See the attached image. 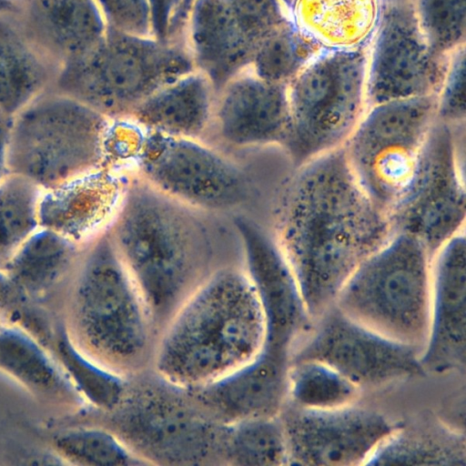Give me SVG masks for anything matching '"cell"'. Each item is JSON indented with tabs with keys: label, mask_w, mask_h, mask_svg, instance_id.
<instances>
[{
	"label": "cell",
	"mask_w": 466,
	"mask_h": 466,
	"mask_svg": "<svg viewBox=\"0 0 466 466\" xmlns=\"http://www.w3.org/2000/svg\"><path fill=\"white\" fill-rule=\"evenodd\" d=\"M360 388L330 366L306 360L289 362L288 403L307 410L353 404Z\"/></svg>",
	"instance_id": "obj_28"
},
{
	"label": "cell",
	"mask_w": 466,
	"mask_h": 466,
	"mask_svg": "<svg viewBox=\"0 0 466 466\" xmlns=\"http://www.w3.org/2000/svg\"><path fill=\"white\" fill-rule=\"evenodd\" d=\"M109 122L77 100L46 92L12 118L7 172L46 190L95 169L104 165Z\"/></svg>",
	"instance_id": "obj_8"
},
{
	"label": "cell",
	"mask_w": 466,
	"mask_h": 466,
	"mask_svg": "<svg viewBox=\"0 0 466 466\" xmlns=\"http://www.w3.org/2000/svg\"><path fill=\"white\" fill-rule=\"evenodd\" d=\"M42 188L30 179L7 173L0 181V266L39 226Z\"/></svg>",
	"instance_id": "obj_30"
},
{
	"label": "cell",
	"mask_w": 466,
	"mask_h": 466,
	"mask_svg": "<svg viewBox=\"0 0 466 466\" xmlns=\"http://www.w3.org/2000/svg\"><path fill=\"white\" fill-rule=\"evenodd\" d=\"M134 162L151 187L202 212L233 209L251 193L244 170L198 138L145 130Z\"/></svg>",
	"instance_id": "obj_12"
},
{
	"label": "cell",
	"mask_w": 466,
	"mask_h": 466,
	"mask_svg": "<svg viewBox=\"0 0 466 466\" xmlns=\"http://www.w3.org/2000/svg\"><path fill=\"white\" fill-rule=\"evenodd\" d=\"M188 37L191 60L217 94L251 62L254 48L238 26L228 0H196Z\"/></svg>",
	"instance_id": "obj_22"
},
{
	"label": "cell",
	"mask_w": 466,
	"mask_h": 466,
	"mask_svg": "<svg viewBox=\"0 0 466 466\" xmlns=\"http://www.w3.org/2000/svg\"><path fill=\"white\" fill-rule=\"evenodd\" d=\"M12 118L13 117L0 113V181L8 173L6 157Z\"/></svg>",
	"instance_id": "obj_38"
},
{
	"label": "cell",
	"mask_w": 466,
	"mask_h": 466,
	"mask_svg": "<svg viewBox=\"0 0 466 466\" xmlns=\"http://www.w3.org/2000/svg\"><path fill=\"white\" fill-rule=\"evenodd\" d=\"M462 129L464 124L451 125L437 117L411 178L388 211L393 235L414 237L431 259L464 228L465 186L459 142Z\"/></svg>",
	"instance_id": "obj_11"
},
{
	"label": "cell",
	"mask_w": 466,
	"mask_h": 466,
	"mask_svg": "<svg viewBox=\"0 0 466 466\" xmlns=\"http://www.w3.org/2000/svg\"><path fill=\"white\" fill-rule=\"evenodd\" d=\"M21 27L0 18V113L13 117L47 92L52 69Z\"/></svg>",
	"instance_id": "obj_24"
},
{
	"label": "cell",
	"mask_w": 466,
	"mask_h": 466,
	"mask_svg": "<svg viewBox=\"0 0 466 466\" xmlns=\"http://www.w3.org/2000/svg\"><path fill=\"white\" fill-rule=\"evenodd\" d=\"M243 268L257 293L265 323V349L290 357L314 325L298 283L271 231L246 216H236Z\"/></svg>",
	"instance_id": "obj_15"
},
{
	"label": "cell",
	"mask_w": 466,
	"mask_h": 466,
	"mask_svg": "<svg viewBox=\"0 0 466 466\" xmlns=\"http://www.w3.org/2000/svg\"><path fill=\"white\" fill-rule=\"evenodd\" d=\"M424 37L415 13L403 5L389 9L367 66V108L378 104L437 96L447 66Z\"/></svg>",
	"instance_id": "obj_16"
},
{
	"label": "cell",
	"mask_w": 466,
	"mask_h": 466,
	"mask_svg": "<svg viewBox=\"0 0 466 466\" xmlns=\"http://www.w3.org/2000/svg\"><path fill=\"white\" fill-rule=\"evenodd\" d=\"M265 340L257 293L243 266L227 263L200 283L161 329L151 369L198 388L251 360Z\"/></svg>",
	"instance_id": "obj_3"
},
{
	"label": "cell",
	"mask_w": 466,
	"mask_h": 466,
	"mask_svg": "<svg viewBox=\"0 0 466 466\" xmlns=\"http://www.w3.org/2000/svg\"><path fill=\"white\" fill-rule=\"evenodd\" d=\"M314 43L284 22L257 46L250 64L267 81L288 85L315 56Z\"/></svg>",
	"instance_id": "obj_32"
},
{
	"label": "cell",
	"mask_w": 466,
	"mask_h": 466,
	"mask_svg": "<svg viewBox=\"0 0 466 466\" xmlns=\"http://www.w3.org/2000/svg\"><path fill=\"white\" fill-rule=\"evenodd\" d=\"M200 212L138 177L129 179L108 228L158 335L185 299L222 266L215 261L211 237Z\"/></svg>",
	"instance_id": "obj_2"
},
{
	"label": "cell",
	"mask_w": 466,
	"mask_h": 466,
	"mask_svg": "<svg viewBox=\"0 0 466 466\" xmlns=\"http://www.w3.org/2000/svg\"><path fill=\"white\" fill-rule=\"evenodd\" d=\"M289 356L263 348L251 360L198 388L197 397L228 423L279 416L288 402Z\"/></svg>",
	"instance_id": "obj_20"
},
{
	"label": "cell",
	"mask_w": 466,
	"mask_h": 466,
	"mask_svg": "<svg viewBox=\"0 0 466 466\" xmlns=\"http://www.w3.org/2000/svg\"><path fill=\"white\" fill-rule=\"evenodd\" d=\"M5 6V3L4 0H0V9Z\"/></svg>",
	"instance_id": "obj_40"
},
{
	"label": "cell",
	"mask_w": 466,
	"mask_h": 466,
	"mask_svg": "<svg viewBox=\"0 0 466 466\" xmlns=\"http://www.w3.org/2000/svg\"><path fill=\"white\" fill-rule=\"evenodd\" d=\"M282 1H284L287 4H290L293 0H282Z\"/></svg>",
	"instance_id": "obj_41"
},
{
	"label": "cell",
	"mask_w": 466,
	"mask_h": 466,
	"mask_svg": "<svg viewBox=\"0 0 466 466\" xmlns=\"http://www.w3.org/2000/svg\"><path fill=\"white\" fill-rule=\"evenodd\" d=\"M216 96L209 79L195 69L157 90L130 117L147 131L198 138L213 116Z\"/></svg>",
	"instance_id": "obj_23"
},
{
	"label": "cell",
	"mask_w": 466,
	"mask_h": 466,
	"mask_svg": "<svg viewBox=\"0 0 466 466\" xmlns=\"http://www.w3.org/2000/svg\"><path fill=\"white\" fill-rule=\"evenodd\" d=\"M193 70L182 50L107 27L96 46L64 63L55 91L110 119L126 118L157 90Z\"/></svg>",
	"instance_id": "obj_6"
},
{
	"label": "cell",
	"mask_w": 466,
	"mask_h": 466,
	"mask_svg": "<svg viewBox=\"0 0 466 466\" xmlns=\"http://www.w3.org/2000/svg\"><path fill=\"white\" fill-rule=\"evenodd\" d=\"M466 360V247L464 231L431 259L429 330L420 352L424 371L464 370Z\"/></svg>",
	"instance_id": "obj_17"
},
{
	"label": "cell",
	"mask_w": 466,
	"mask_h": 466,
	"mask_svg": "<svg viewBox=\"0 0 466 466\" xmlns=\"http://www.w3.org/2000/svg\"><path fill=\"white\" fill-rule=\"evenodd\" d=\"M217 96L213 116L226 143L240 147L282 146L289 125L286 84L242 71Z\"/></svg>",
	"instance_id": "obj_19"
},
{
	"label": "cell",
	"mask_w": 466,
	"mask_h": 466,
	"mask_svg": "<svg viewBox=\"0 0 466 466\" xmlns=\"http://www.w3.org/2000/svg\"><path fill=\"white\" fill-rule=\"evenodd\" d=\"M16 290L4 268L0 266V308H7L17 301Z\"/></svg>",
	"instance_id": "obj_39"
},
{
	"label": "cell",
	"mask_w": 466,
	"mask_h": 466,
	"mask_svg": "<svg viewBox=\"0 0 466 466\" xmlns=\"http://www.w3.org/2000/svg\"><path fill=\"white\" fill-rule=\"evenodd\" d=\"M306 360L330 366L360 389L425 372L419 349L360 324L335 306L314 321L289 362Z\"/></svg>",
	"instance_id": "obj_13"
},
{
	"label": "cell",
	"mask_w": 466,
	"mask_h": 466,
	"mask_svg": "<svg viewBox=\"0 0 466 466\" xmlns=\"http://www.w3.org/2000/svg\"><path fill=\"white\" fill-rule=\"evenodd\" d=\"M22 13L29 40L64 63L96 46L107 29L96 0H26Z\"/></svg>",
	"instance_id": "obj_21"
},
{
	"label": "cell",
	"mask_w": 466,
	"mask_h": 466,
	"mask_svg": "<svg viewBox=\"0 0 466 466\" xmlns=\"http://www.w3.org/2000/svg\"><path fill=\"white\" fill-rule=\"evenodd\" d=\"M279 418L289 465H367L398 427L385 415L353 404L307 410L287 402Z\"/></svg>",
	"instance_id": "obj_14"
},
{
	"label": "cell",
	"mask_w": 466,
	"mask_h": 466,
	"mask_svg": "<svg viewBox=\"0 0 466 466\" xmlns=\"http://www.w3.org/2000/svg\"><path fill=\"white\" fill-rule=\"evenodd\" d=\"M226 465H289L286 435L279 416L253 418L229 424Z\"/></svg>",
	"instance_id": "obj_29"
},
{
	"label": "cell",
	"mask_w": 466,
	"mask_h": 466,
	"mask_svg": "<svg viewBox=\"0 0 466 466\" xmlns=\"http://www.w3.org/2000/svg\"><path fill=\"white\" fill-rule=\"evenodd\" d=\"M431 297V258L414 237L394 234L350 276L334 306L360 324L421 352Z\"/></svg>",
	"instance_id": "obj_7"
},
{
	"label": "cell",
	"mask_w": 466,
	"mask_h": 466,
	"mask_svg": "<svg viewBox=\"0 0 466 466\" xmlns=\"http://www.w3.org/2000/svg\"><path fill=\"white\" fill-rule=\"evenodd\" d=\"M0 369L38 395L83 400L68 375L61 373L38 344L20 330L0 329Z\"/></svg>",
	"instance_id": "obj_27"
},
{
	"label": "cell",
	"mask_w": 466,
	"mask_h": 466,
	"mask_svg": "<svg viewBox=\"0 0 466 466\" xmlns=\"http://www.w3.org/2000/svg\"><path fill=\"white\" fill-rule=\"evenodd\" d=\"M83 248L45 228L35 231L3 268L20 295H41L71 269Z\"/></svg>",
	"instance_id": "obj_25"
},
{
	"label": "cell",
	"mask_w": 466,
	"mask_h": 466,
	"mask_svg": "<svg viewBox=\"0 0 466 466\" xmlns=\"http://www.w3.org/2000/svg\"><path fill=\"white\" fill-rule=\"evenodd\" d=\"M57 351L69 379L94 412H107L116 406L125 392L127 377L86 355L63 329L57 339Z\"/></svg>",
	"instance_id": "obj_31"
},
{
	"label": "cell",
	"mask_w": 466,
	"mask_h": 466,
	"mask_svg": "<svg viewBox=\"0 0 466 466\" xmlns=\"http://www.w3.org/2000/svg\"><path fill=\"white\" fill-rule=\"evenodd\" d=\"M272 234L315 321L354 271L393 236L343 147L298 166L273 208Z\"/></svg>",
	"instance_id": "obj_1"
},
{
	"label": "cell",
	"mask_w": 466,
	"mask_h": 466,
	"mask_svg": "<svg viewBox=\"0 0 466 466\" xmlns=\"http://www.w3.org/2000/svg\"><path fill=\"white\" fill-rule=\"evenodd\" d=\"M96 421L115 432L146 465H226L229 424L194 393L149 368L127 377L125 392Z\"/></svg>",
	"instance_id": "obj_4"
},
{
	"label": "cell",
	"mask_w": 466,
	"mask_h": 466,
	"mask_svg": "<svg viewBox=\"0 0 466 466\" xmlns=\"http://www.w3.org/2000/svg\"><path fill=\"white\" fill-rule=\"evenodd\" d=\"M242 35L254 48L285 22L279 0H228Z\"/></svg>",
	"instance_id": "obj_35"
},
{
	"label": "cell",
	"mask_w": 466,
	"mask_h": 466,
	"mask_svg": "<svg viewBox=\"0 0 466 466\" xmlns=\"http://www.w3.org/2000/svg\"><path fill=\"white\" fill-rule=\"evenodd\" d=\"M367 63L357 50L314 56L287 85L282 147L298 167L344 146L367 110Z\"/></svg>",
	"instance_id": "obj_9"
},
{
	"label": "cell",
	"mask_w": 466,
	"mask_h": 466,
	"mask_svg": "<svg viewBox=\"0 0 466 466\" xmlns=\"http://www.w3.org/2000/svg\"><path fill=\"white\" fill-rule=\"evenodd\" d=\"M415 16L431 49L442 56L465 36V0H417Z\"/></svg>",
	"instance_id": "obj_34"
},
{
	"label": "cell",
	"mask_w": 466,
	"mask_h": 466,
	"mask_svg": "<svg viewBox=\"0 0 466 466\" xmlns=\"http://www.w3.org/2000/svg\"><path fill=\"white\" fill-rule=\"evenodd\" d=\"M108 28L148 36L151 22L149 0H96Z\"/></svg>",
	"instance_id": "obj_37"
},
{
	"label": "cell",
	"mask_w": 466,
	"mask_h": 466,
	"mask_svg": "<svg viewBox=\"0 0 466 466\" xmlns=\"http://www.w3.org/2000/svg\"><path fill=\"white\" fill-rule=\"evenodd\" d=\"M54 445L63 458L75 464L146 465L115 432L97 423L59 432L54 438Z\"/></svg>",
	"instance_id": "obj_33"
},
{
	"label": "cell",
	"mask_w": 466,
	"mask_h": 466,
	"mask_svg": "<svg viewBox=\"0 0 466 466\" xmlns=\"http://www.w3.org/2000/svg\"><path fill=\"white\" fill-rule=\"evenodd\" d=\"M76 344L129 377L151 368L158 331L108 229L86 247L72 301Z\"/></svg>",
	"instance_id": "obj_5"
},
{
	"label": "cell",
	"mask_w": 466,
	"mask_h": 466,
	"mask_svg": "<svg viewBox=\"0 0 466 466\" xmlns=\"http://www.w3.org/2000/svg\"><path fill=\"white\" fill-rule=\"evenodd\" d=\"M464 48L459 47L447 67L446 75L437 96V117L451 125L464 124Z\"/></svg>",
	"instance_id": "obj_36"
},
{
	"label": "cell",
	"mask_w": 466,
	"mask_h": 466,
	"mask_svg": "<svg viewBox=\"0 0 466 466\" xmlns=\"http://www.w3.org/2000/svg\"><path fill=\"white\" fill-rule=\"evenodd\" d=\"M437 119V96L395 100L367 108L343 146L368 196L387 213L407 187Z\"/></svg>",
	"instance_id": "obj_10"
},
{
	"label": "cell",
	"mask_w": 466,
	"mask_h": 466,
	"mask_svg": "<svg viewBox=\"0 0 466 466\" xmlns=\"http://www.w3.org/2000/svg\"><path fill=\"white\" fill-rule=\"evenodd\" d=\"M465 464L464 435L438 423H422L398 426L367 465Z\"/></svg>",
	"instance_id": "obj_26"
},
{
	"label": "cell",
	"mask_w": 466,
	"mask_h": 466,
	"mask_svg": "<svg viewBox=\"0 0 466 466\" xmlns=\"http://www.w3.org/2000/svg\"><path fill=\"white\" fill-rule=\"evenodd\" d=\"M128 182L117 167L102 165L42 190L38 206L40 228L86 248L110 228Z\"/></svg>",
	"instance_id": "obj_18"
}]
</instances>
